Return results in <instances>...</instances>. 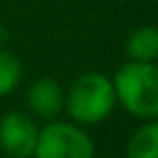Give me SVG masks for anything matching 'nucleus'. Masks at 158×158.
<instances>
[{
    "instance_id": "nucleus-6",
    "label": "nucleus",
    "mask_w": 158,
    "mask_h": 158,
    "mask_svg": "<svg viewBox=\"0 0 158 158\" xmlns=\"http://www.w3.org/2000/svg\"><path fill=\"white\" fill-rule=\"evenodd\" d=\"M126 52L132 61L152 63L154 59H158V28L156 26L136 28L126 41Z\"/></svg>"
},
{
    "instance_id": "nucleus-5",
    "label": "nucleus",
    "mask_w": 158,
    "mask_h": 158,
    "mask_svg": "<svg viewBox=\"0 0 158 158\" xmlns=\"http://www.w3.org/2000/svg\"><path fill=\"white\" fill-rule=\"evenodd\" d=\"M28 104L39 117H54L63 106V89L52 78H39L28 89Z\"/></svg>"
},
{
    "instance_id": "nucleus-7",
    "label": "nucleus",
    "mask_w": 158,
    "mask_h": 158,
    "mask_svg": "<svg viewBox=\"0 0 158 158\" xmlns=\"http://www.w3.org/2000/svg\"><path fill=\"white\" fill-rule=\"evenodd\" d=\"M128 158H158V121L145 123L134 132L126 149Z\"/></svg>"
},
{
    "instance_id": "nucleus-9",
    "label": "nucleus",
    "mask_w": 158,
    "mask_h": 158,
    "mask_svg": "<svg viewBox=\"0 0 158 158\" xmlns=\"http://www.w3.org/2000/svg\"><path fill=\"white\" fill-rule=\"evenodd\" d=\"M5 41H7V31H5L2 26H0V46H2Z\"/></svg>"
},
{
    "instance_id": "nucleus-4",
    "label": "nucleus",
    "mask_w": 158,
    "mask_h": 158,
    "mask_svg": "<svg viewBox=\"0 0 158 158\" xmlns=\"http://www.w3.org/2000/svg\"><path fill=\"white\" fill-rule=\"evenodd\" d=\"M39 130L35 121L24 113H9L0 121V145L15 158H26L35 154Z\"/></svg>"
},
{
    "instance_id": "nucleus-2",
    "label": "nucleus",
    "mask_w": 158,
    "mask_h": 158,
    "mask_svg": "<svg viewBox=\"0 0 158 158\" xmlns=\"http://www.w3.org/2000/svg\"><path fill=\"white\" fill-rule=\"evenodd\" d=\"M115 87L98 72L82 74L67 91V113L80 123H98L113 113Z\"/></svg>"
},
{
    "instance_id": "nucleus-1",
    "label": "nucleus",
    "mask_w": 158,
    "mask_h": 158,
    "mask_svg": "<svg viewBox=\"0 0 158 158\" xmlns=\"http://www.w3.org/2000/svg\"><path fill=\"white\" fill-rule=\"evenodd\" d=\"M115 98L136 117H158V67L147 61H132L115 74Z\"/></svg>"
},
{
    "instance_id": "nucleus-8",
    "label": "nucleus",
    "mask_w": 158,
    "mask_h": 158,
    "mask_svg": "<svg viewBox=\"0 0 158 158\" xmlns=\"http://www.w3.org/2000/svg\"><path fill=\"white\" fill-rule=\"evenodd\" d=\"M22 76V65L15 54L11 52H0V95L11 93Z\"/></svg>"
},
{
    "instance_id": "nucleus-3",
    "label": "nucleus",
    "mask_w": 158,
    "mask_h": 158,
    "mask_svg": "<svg viewBox=\"0 0 158 158\" xmlns=\"http://www.w3.org/2000/svg\"><path fill=\"white\" fill-rule=\"evenodd\" d=\"M37 158H93V143L87 132L72 123H50L37 136Z\"/></svg>"
}]
</instances>
